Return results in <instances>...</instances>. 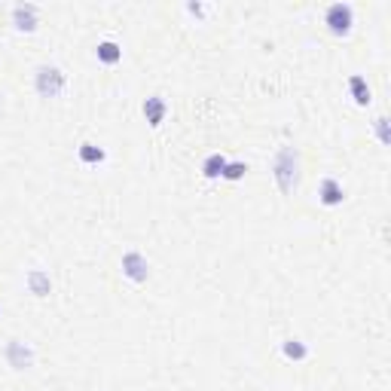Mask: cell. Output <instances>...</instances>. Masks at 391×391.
<instances>
[{"mask_svg":"<svg viewBox=\"0 0 391 391\" xmlns=\"http://www.w3.org/2000/svg\"><path fill=\"white\" fill-rule=\"evenodd\" d=\"M272 178L282 196H294L300 187V150L296 147H282L272 160Z\"/></svg>","mask_w":391,"mask_h":391,"instance_id":"obj_1","label":"cell"},{"mask_svg":"<svg viewBox=\"0 0 391 391\" xmlns=\"http://www.w3.org/2000/svg\"><path fill=\"white\" fill-rule=\"evenodd\" d=\"M64 86H68V77H64V71L55 68V64H40V68L34 71V89L40 98H59Z\"/></svg>","mask_w":391,"mask_h":391,"instance_id":"obj_2","label":"cell"},{"mask_svg":"<svg viewBox=\"0 0 391 391\" xmlns=\"http://www.w3.org/2000/svg\"><path fill=\"white\" fill-rule=\"evenodd\" d=\"M324 25L333 37H349L351 28H355V6L351 4H330L327 13H324Z\"/></svg>","mask_w":391,"mask_h":391,"instance_id":"obj_3","label":"cell"},{"mask_svg":"<svg viewBox=\"0 0 391 391\" xmlns=\"http://www.w3.org/2000/svg\"><path fill=\"white\" fill-rule=\"evenodd\" d=\"M119 269H123V275L132 284H144L147 278H150V260H147L141 251H126L123 260H119Z\"/></svg>","mask_w":391,"mask_h":391,"instance_id":"obj_4","label":"cell"},{"mask_svg":"<svg viewBox=\"0 0 391 391\" xmlns=\"http://www.w3.org/2000/svg\"><path fill=\"white\" fill-rule=\"evenodd\" d=\"M13 25L22 34H34L40 25V6L37 4H16L13 6Z\"/></svg>","mask_w":391,"mask_h":391,"instance_id":"obj_5","label":"cell"},{"mask_svg":"<svg viewBox=\"0 0 391 391\" xmlns=\"http://www.w3.org/2000/svg\"><path fill=\"white\" fill-rule=\"evenodd\" d=\"M4 355H6V361H9V367H13V370H28L34 364V349L25 346L22 339H9Z\"/></svg>","mask_w":391,"mask_h":391,"instance_id":"obj_6","label":"cell"},{"mask_svg":"<svg viewBox=\"0 0 391 391\" xmlns=\"http://www.w3.org/2000/svg\"><path fill=\"white\" fill-rule=\"evenodd\" d=\"M144 119H147V126L150 128H160L165 123V116H169V101H165L162 95H150V98H144Z\"/></svg>","mask_w":391,"mask_h":391,"instance_id":"obj_7","label":"cell"},{"mask_svg":"<svg viewBox=\"0 0 391 391\" xmlns=\"http://www.w3.org/2000/svg\"><path fill=\"white\" fill-rule=\"evenodd\" d=\"M318 202L324 208H339L342 202H346V190H342V184L337 178H324L318 184Z\"/></svg>","mask_w":391,"mask_h":391,"instance_id":"obj_8","label":"cell"},{"mask_svg":"<svg viewBox=\"0 0 391 391\" xmlns=\"http://www.w3.org/2000/svg\"><path fill=\"white\" fill-rule=\"evenodd\" d=\"M95 59L101 64H107V68H114V64L123 61V46H119L116 40H101L95 46Z\"/></svg>","mask_w":391,"mask_h":391,"instance_id":"obj_9","label":"cell"},{"mask_svg":"<svg viewBox=\"0 0 391 391\" xmlns=\"http://www.w3.org/2000/svg\"><path fill=\"white\" fill-rule=\"evenodd\" d=\"M349 92H351V101H355L358 107H367L370 101H373V92H370L367 80L361 77V73H351L349 77Z\"/></svg>","mask_w":391,"mask_h":391,"instance_id":"obj_10","label":"cell"},{"mask_svg":"<svg viewBox=\"0 0 391 391\" xmlns=\"http://www.w3.org/2000/svg\"><path fill=\"white\" fill-rule=\"evenodd\" d=\"M77 160L83 165H101L107 160V150H104V147H98V144H92V141H83L77 147Z\"/></svg>","mask_w":391,"mask_h":391,"instance_id":"obj_11","label":"cell"},{"mask_svg":"<svg viewBox=\"0 0 391 391\" xmlns=\"http://www.w3.org/2000/svg\"><path fill=\"white\" fill-rule=\"evenodd\" d=\"M227 156H223V153H208V156H205V160H202V178L205 181H217L220 178V174H223V169H227Z\"/></svg>","mask_w":391,"mask_h":391,"instance_id":"obj_12","label":"cell"},{"mask_svg":"<svg viewBox=\"0 0 391 391\" xmlns=\"http://www.w3.org/2000/svg\"><path fill=\"white\" fill-rule=\"evenodd\" d=\"M25 282H28V287H31V294H34V296H49V294H52L49 272H43V269H31Z\"/></svg>","mask_w":391,"mask_h":391,"instance_id":"obj_13","label":"cell"},{"mask_svg":"<svg viewBox=\"0 0 391 391\" xmlns=\"http://www.w3.org/2000/svg\"><path fill=\"white\" fill-rule=\"evenodd\" d=\"M282 355H284L287 361H294V364H300V361L309 358V346H306L303 339H296V337H287V339L282 342Z\"/></svg>","mask_w":391,"mask_h":391,"instance_id":"obj_14","label":"cell"},{"mask_svg":"<svg viewBox=\"0 0 391 391\" xmlns=\"http://www.w3.org/2000/svg\"><path fill=\"white\" fill-rule=\"evenodd\" d=\"M245 174H248V162L232 160V162H227V169H223L220 178H223V181H229V184H236V181L245 178Z\"/></svg>","mask_w":391,"mask_h":391,"instance_id":"obj_15","label":"cell"},{"mask_svg":"<svg viewBox=\"0 0 391 391\" xmlns=\"http://www.w3.org/2000/svg\"><path fill=\"white\" fill-rule=\"evenodd\" d=\"M388 126H391L388 116H376L373 119V132H376V138H379V144H383V147H391V128Z\"/></svg>","mask_w":391,"mask_h":391,"instance_id":"obj_16","label":"cell"},{"mask_svg":"<svg viewBox=\"0 0 391 391\" xmlns=\"http://www.w3.org/2000/svg\"><path fill=\"white\" fill-rule=\"evenodd\" d=\"M187 13L190 16H205V6L202 4H187Z\"/></svg>","mask_w":391,"mask_h":391,"instance_id":"obj_17","label":"cell"}]
</instances>
